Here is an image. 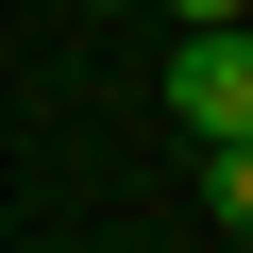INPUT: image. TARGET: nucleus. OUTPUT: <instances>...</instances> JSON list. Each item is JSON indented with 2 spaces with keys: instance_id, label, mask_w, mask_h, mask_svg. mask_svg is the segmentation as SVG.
Masks as SVG:
<instances>
[{
  "instance_id": "2",
  "label": "nucleus",
  "mask_w": 253,
  "mask_h": 253,
  "mask_svg": "<svg viewBox=\"0 0 253 253\" xmlns=\"http://www.w3.org/2000/svg\"><path fill=\"white\" fill-rule=\"evenodd\" d=\"M203 219H236V236H253V135H203Z\"/></svg>"
},
{
  "instance_id": "3",
  "label": "nucleus",
  "mask_w": 253,
  "mask_h": 253,
  "mask_svg": "<svg viewBox=\"0 0 253 253\" xmlns=\"http://www.w3.org/2000/svg\"><path fill=\"white\" fill-rule=\"evenodd\" d=\"M169 17H253V0H169Z\"/></svg>"
},
{
  "instance_id": "1",
  "label": "nucleus",
  "mask_w": 253,
  "mask_h": 253,
  "mask_svg": "<svg viewBox=\"0 0 253 253\" xmlns=\"http://www.w3.org/2000/svg\"><path fill=\"white\" fill-rule=\"evenodd\" d=\"M169 118H186V135H253V17H186V51H169Z\"/></svg>"
},
{
  "instance_id": "4",
  "label": "nucleus",
  "mask_w": 253,
  "mask_h": 253,
  "mask_svg": "<svg viewBox=\"0 0 253 253\" xmlns=\"http://www.w3.org/2000/svg\"><path fill=\"white\" fill-rule=\"evenodd\" d=\"M84 17H118V0H84Z\"/></svg>"
}]
</instances>
